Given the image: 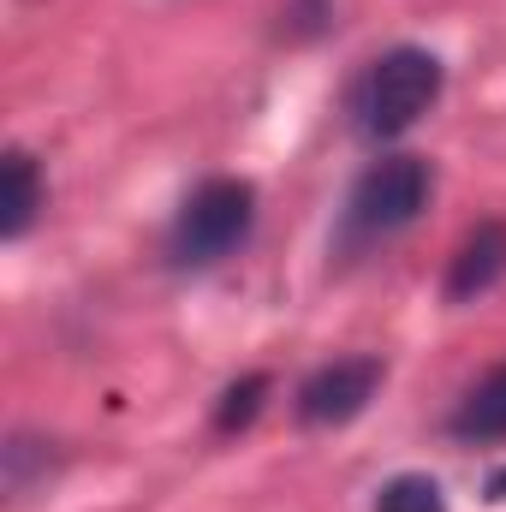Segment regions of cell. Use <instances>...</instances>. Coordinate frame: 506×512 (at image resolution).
<instances>
[{
	"mask_svg": "<svg viewBox=\"0 0 506 512\" xmlns=\"http://www.w3.org/2000/svg\"><path fill=\"white\" fill-rule=\"evenodd\" d=\"M441 84H447V66L429 54V48H387L376 54L358 84L346 90V114H352V131L370 137V143H393L417 126L435 102H441Z\"/></svg>",
	"mask_w": 506,
	"mask_h": 512,
	"instance_id": "cell-1",
	"label": "cell"
},
{
	"mask_svg": "<svg viewBox=\"0 0 506 512\" xmlns=\"http://www.w3.org/2000/svg\"><path fill=\"white\" fill-rule=\"evenodd\" d=\"M251 227H256V185L233 179V173H215L179 203V215L167 227V262L179 274H203V268L227 262L233 251H245Z\"/></svg>",
	"mask_w": 506,
	"mask_h": 512,
	"instance_id": "cell-2",
	"label": "cell"
},
{
	"mask_svg": "<svg viewBox=\"0 0 506 512\" xmlns=\"http://www.w3.org/2000/svg\"><path fill=\"white\" fill-rule=\"evenodd\" d=\"M435 197V167L423 155H381L358 173L352 197H346V215H340V245H376L405 233Z\"/></svg>",
	"mask_w": 506,
	"mask_h": 512,
	"instance_id": "cell-3",
	"label": "cell"
},
{
	"mask_svg": "<svg viewBox=\"0 0 506 512\" xmlns=\"http://www.w3.org/2000/svg\"><path fill=\"white\" fill-rule=\"evenodd\" d=\"M381 382H387V364H381L376 352H352V358H334L316 376H304L292 411H298L304 429H346L352 417L370 411V399L381 393Z\"/></svg>",
	"mask_w": 506,
	"mask_h": 512,
	"instance_id": "cell-4",
	"label": "cell"
},
{
	"mask_svg": "<svg viewBox=\"0 0 506 512\" xmlns=\"http://www.w3.org/2000/svg\"><path fill=\"white\" fill-rule=\"evenodd\" d=\"M506 280V221H477L447 262V304H477Z\"/></svg>",
	"mask_w": 506,
	"mask_h": 512,
	"instance_id": "cell-5",
	"label": "cell"
},
{
	"mask_svg": "<svg viewBox=\"0 0 506 512\" xmlns=\"http://www.w3.org/2000/svg\"><path fill=\"white\" fill-rule=\"evenodd\" d=\"M447 435L465 441V447H495V441H506V364H495L489 376H477V382L459 393V405L447 417Z\"/></svg>",
	"mask_w": 506,
	"mask_h": 512,
	"instance_id": "cell-6",
	"label": "cell"
},
{
	"mask_svg": "<svg viewBox=\"0 0 506 512\" xmlns=\"http://www.w3.org/2000/svg\"><path fill=\"white\" fill-rule=\"evenodd\" d=\"M42 203H48V191H42L36 161H30L24 149H6V161H0V239L18 245V239L36 227Z\"/></svg>",
	"mask_w": 506,
	"mask_h": 512,
	"instance_id": "cell-7",
	"label": "cell"
},
{
	"mask_svg": "<svg viewBox=\"0 0 506 512\" xmlns=\"http://www.w3.org/2000/svg\"><path fill=\"white\" fill-rule=\"evenodd\" d=\"M268 393H274V376L268 370H251V376H239V382L221 387V399H215V435H245L256 417H262V405H268Z\"/></svg>",
	"mask_w": 506,
	"mask_h": 512,
	"instance_id": "cell-8",
	"label": "cell"
},
{
	"mask_svg": "<svg viewBox=\"0 0 506 512\" xmlns=\"http://www.w3.org/2000/svg\"><path fill=\"white\" fill-rule=\"evenodd\" d=\"M376 512H447V489L429 471H399L376 489Z\"/></svg>",
	"mask_w": 506,
	"mask_h": 512,
	"instance_id": "cell-9",
	"label": "cell"
},
{
	"mask_svg": "<svg viewBox=\"0 0 506 512\" xmlns=\"http://www.w3.org/2000/svg\"><path fill=\"white\" fill-rule=\"evenodd\" d=\"M286 36L292 42H316L322 30H328V18H334V0H286Z\"/></svg>",
	"mask_w": 506,
	"mask_h": 512,
	"instance_id": "cell-10",
	"label": "cell"
},
{
	"mask_svg": "<svg viewBox=\"0 0 506 512\" xmlns=\"http://www.w3.org/2000/svg\"><path fill=\"white\" fill-rule=\"evenodd\" d=\"M483 495H489V501H506V465L489 477V489H483Z\"/></svg>",
	"mask_w": 506,
	"mask_h": 512,
	"instance_id": "cell-11",
	"label": "cell"
}]
</instances>
